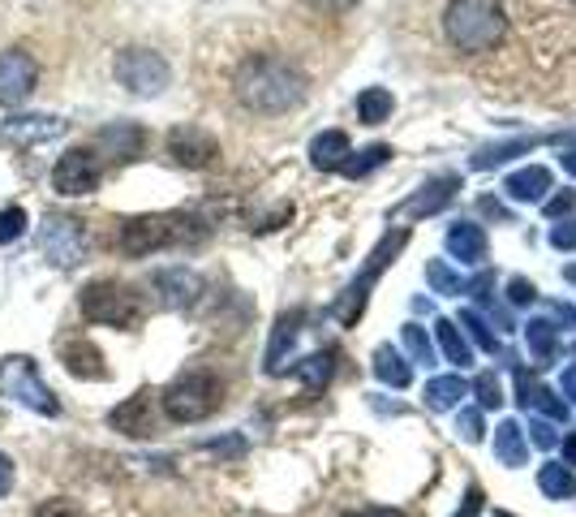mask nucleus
<instances>
[{
    "instance_id": "33",
    "label": "nucleus",
    "mask_w": 576,
    "mask_h": 517,
    "mask_svg": "<svg viewBox=\"0 0 576 517\" xmlns=\"http://www.w3.org/2000/svg\"><path fill=\"white\" fill-rule=\"evenodd\" d=\"M297 375L306 380L310 389H323V384H327V375H332V350H327V354H314V359H306V366H302Z\"/></svg>"
},
{
    "instance_id": "18",
    "label": "nucleus",
    "mask_w": 576,
    "mask_h": 517,
    "mask_svg": "<svg viewBox=\"0 0 576 517\" xmlns=\"http://www.w3.org/2000/svg\"><path fill=\"white\" fill-rule=\"evenodd\" d=\"M61 134H65L61 117H13L0 125V138H9V143H48Z\"/></svg>"
},
{
    "instance_id": "21",
    "label": "nucleus",
    "mask_w": 576,
    "mask_h": 517,
    "mask_svg": "<svg viewBox=\"0 0 576 517\" xmlns=\"http://www.w3.org/2000/svg\"><path fill=\"white\" fill-rule=\"evenodd\" d=\"M348 156H353V152H348V134H345V130H323V134L310 143V159H314V168H323V173L341 168Z\"/></svg>"
},
{
    "instance_id": "17",
    "label": "nucleus",
    "mask_w": 576,
    "mask_h": 517,
    "mask_svg": "<svg viewBox=\"0 0 576 517\" xmlns=\"http://www.w3.org/2000/svg\"><path fill=\"white\" fill-rule=\"evenodd\" d=\"M108 423H113V432H121V436H134V440L155 436L151 393H134V397H125L113 414H108Z\"/></svg>"
},
{
    "instance_id": "35",
    "label": "nucleus",
    "mask_w": 576,
    "mask_h": 517,
    "mask_svg": "<svg viewBox=\"0 0 576 517\" xmlns=\"http://www.w3.org/2000/svg\"><path fill=\"white\" fill-rule=\"evenodd\" d=\"M405 345H409V354H413L418 362H430V354H434L430 337H426L418 323H405Z\"/></svg>"
},
{
    "instance_id": "31",
    "label": "nucleus",
    "mask_w": 576,
    "mask_h": 517,
    "mask_svg": "<svg viewBox=\"0 0 576 517\" xmlns=\"http://www.w3.org/2000/svg\"><path fill=\"white\" fill-rule=\"evenodd\" d=\"M525 337H530V350H534L538 359H551V350H555V328H551L546 319H534V323L525 328Z\"/></svg>"
},
{
    "instance_id": "29",
    "label": "nucleus",
    "mask_w": 576,
    "mask_h": 517,
    "mask_svg": "<svg viewBox=\"0 0 576 517\" xmlns=\"http://www.w3.org/2000/svg\"><path fill=\"white\" fill-rule=\"evenodd\" d=\"M387 156H391V147H384V143H375V147H366L357 159H345L341 164V173L345 177H366L370 168H379V164H387Z\"/></svg>"
},
{
    "instance_id": "39",
    "label": "nucleus",
    "mask_w": 576,
    "mask_h": 517,
    "mask_svg": "<svg viewBox=\"0 0 576 517\" xmlns=\"http://www.w3.org/2000/svg\"><path fill=\"white\" fill-rule=\"evenodd\" d=\"M551 246H555V250H576V225L573 220H564V225H555V229H551Z\"/></svg>"
},
{
    "instance_id": "3",
    "label": "nucleus",
    "mask_w": 576,
    "mask_h": 517,
    "mask_svg": "<svg viewBox=\"0 0 576 517\" xmlns=\"http://www.w3.org/2000/svg\"><path fill=\"white\" fill-rule=\"evenodd\" d=\"M443 35L461 56L486 61V56L503 52V43L512 35L507 31V4L503 0H448Z\"/></svg>"
},
{
    "instance_id": "37",
    "label": "nucleus",
    "mask_w": 576,
    "mask_h": 517,
    "mask_svg": "<svg viewBox=\"0 0 576 517\" xmlns=\"http://www.w3.org/2000/svg\"><path fill=\"white\" fill-rule=\"evenodd\" d=\"M461 323H464V328H469V332H473V341H478L482 350H495V337H491V328L482 323V316H473V311H464Z\"/></svg>"
},
{
    "instance_id": "25",
    "label": "nucleus",
    "mask_w": 576,
    "mask_h": 517,
    "mask_svg": "<svg viewBox=\"0 0 576 517\" xmlns=\"http://www.w3.org/2000/svg\"><path fill=\"white\" fill-rule=\"evenodd\" d=\"M461 397H464L461 375H443V380H430V384H426V401H430V410H452Z\"/></svg>"
},
{
    "instance_id": "19",
    "label": "nucleus",
    "mask_w": 576,
    "mask_h": 517,
    "mask_svg": "<svg viewBox=\"0 0 576 517\" xmlns=\"http://www.w3.org/2000/svg\"><path fill=\"white\" fill-rule=\"evenodd\" d=\"M503 190H507V195H512L516 203H542V199H546V190H551V173H546L542 164L516 168V173L503 182Z\"/></svg>"
},
{
    "instance_id": "2",
    "label": "nucleus",
    "mask_w": 576,
    "mask_h": 517,
    "mask_svg": "<svg viewBox=\"0 0 576 517\" xmlns=\"http://www.w3.org/2000/svg\"><path fill=\"white\" fill-rule=\"evenodd\" d=\"M306 91L310 79L302 74V65L280 52H254L232 74V95L241 100V108H250L259 117L293 113L306 100Z\"/></svg>"
},
{
    "instance_id": "13",
    "label": "nucleus",
    "mask_w": 576,
    "mask_h": 517,
    "mask_svg": "<svg viewBox=\"0 0 576 517\" xmlns=\"http://www.w3.org/2000/svg\"><path fill=\"white\" fill-rule=\"evenodd\" d=\"M168 156L177 159L181 168H207V164H216V156H220V143L202 125H177L168 134Z\"/></svg>"
},
{
    "instance_id": "46",
    "label": "nucleus",
    "mask_w": 576,
    "mask_h": 517,
    "mask_svg": "<svg viewBox=\"0 0 576 517\" xmlns=\"http://www.w3.org/2000/svg\"><path fill=\"white\" fill-rule=\"evenodd\" d=\"M482 211H486V216H495V220H503V216H507V211H503L495 199H482Z\"/></svg>"
},
{
    "instance_id": "7",
    "label": "nucleus",
    "mask_w": 576,
    "mask_h": 517,
    "mask_svg": "<svg viewBox=\"0 0 576 517\" xmlns=\"http://www.w3.org/2000/svg\"><path fill=\"white\" fill-rule=\"evenodd\" d=\"M0 397H13L18 405H27V410H35V414H48V418L61 414L56 393L43 384L35 362L22 359V354H9V359L0 362Z\"/></svg>"
},
{
    "instance_id": "32",
    "label": "nucleus",
    "mask_w": 576,
    "mask_h": 517,
    "mask_svg": "<svg viewBox=\"0 0 576 517\" xmlns=\"http://www.w3.org/2000/svg\"><path fill=\"white\" fill-rule=\"evenodd\" d=\"M495 444H500V457L503 462H512V466L525 457V448H521V427H516V423H503L500 436H495Z\"/></svg>"
},
{
    "instance_id": "16",
    "label": "nucleus",
    "mask_w": 576,
    "mask_h": 517,
    "mask_svg": "<svg viewBox=\"0 0 576 517\" xmlns=\"http://www.w3.org/2000/svg\"><path fill=\"white\" fill-rule=\"evenodd\" d=\"M95 147H104L113 159L129 164V159L143 156V147H147V130L134 125V121H113V125H104V130L95 134Z\"/></svg>"
},
{
    "instance_id": "30",
    "label": "nucleus",
    "mask_w": 576,
    "mask_h": 517,
    "mask_svg": "<svg viewBox=\"0 0 576 517\" xmlns=\"http://www.w3.org/2000/svg\"><path fill=\"white\" fill-rule=\"evenodd\" d=\"M27 234V211L18 207V203H9L4 211H0V246H9V241H18Z\"/></svg>"
},
{
    "instance_id": "1",
    "label": "nucleus",
    "mask_w": 576,
    "mask_h": 517,
    "mask_svg": "<svg viewBox=\"0 0 576 517\" xmlns=\"http://www.w3.org/2000/svg\"><path fill=\"white\" fill-rule=\"evenodd\" d=\"M512 27L507 52L538 70L534 91L546 104H576V0H512Z\"/></svg>"
},
{
    "instance_id": "15",
    "label": "nucleus",
    "mask_w": 576,
    "mask_h": 517,
    "mask_svg": "<svg viewBox=\"0 0 576 517\" xmlns=\"http://www.w3.org/2000/svg\"><path fill=\"white\" fill-rule=\"evenodd\" d=\"M151 289H159V298H164L168 307L186 311V307L198 302V293H202V277L190 272V268H159L151 277Z\"/></svg>"
},
{
    "instance_id": "11",
    "label": "nucleus",
    "mask_w": 576,
    "mask_h": 517,
    "mask_svg": "<svg viewBox=\"0 0 576 517\" xmlns=\"http://www.w3.org/2000/svg\"><path fill=\"white\" fill-rule=\"evenodd\" d=\"M35 86H39V65L31 52H22V48L0 52V108L27 104Z\"/></svg>"
},
{
    "instance_id": "23",
    "label": "nucleus",
    "mask_w": 576,
    "mask_h": 517,
    "mask_svg": "<svg viewBox=\"0 0 576 517\" xmlns=\"http://www.w3.org/2000/svg\"><path fill=\"white\" fill-rule=\"evenodd\" d=\"M297 332H302V311L280 316L275 332H271V345H268V371H280V366H284V350L297 341Z\"/></svg>"
},
{
    "instance_id": "49",
    "label": "nucleus",
    "mask_w": 576,
    "mask_h": 517,
    "mask_svg": "<svg viewBox=\"0 0 576 517\" xmlns=\"http://www.w3.org/2000/svg\"><path fill=\"white\" fill-rule=\"evenodd\" d=\"M559 143H576V130H568V134H559Z\"/></svg>"
},
{
    "instance_id": "47",
    "label": "nucleus",
    "mask_w": 576,
    "mask_h": 517,
    "mask_svg": "<svg viewBox=\"0 0 576 517\" xmlns=\"http://www.w3.org/2000/svg\"><path fill=\"white\" fill-rule=\"evenodd\" d=\"M564 389H568V397L576 401V366L573 371H564Z\"/></svg>"
},
{
    "instance_id": "36",
    "label": "nucleus",
    "mask_w": 576,
    "mask_h": 517,
    "mask_svg": "<svg viewBox=\"0 0 576 517\" xmlns=\"http://www.w3.org/2000/svg\"><path fill=\"white\" fill-rule=\"evenodd\" d=\"M542 487H546L551 496H573V475H568L564 466H546V471H542Z\"/></svg>"
},
{
    "instance_id": "27",
    "label": "nucleus",
    "mask_w": 576,
    "mask_h": 517,
    "mask_svg": "<svg viewBox=\"0 0 576 517\" xmlns=\"http://www.w3.org/2000/svg\"><path fill=\"white\" fill-rule=\"evenodd\" d=\"M534 147V138H512V143H495V147H482L478 156H473V168H495V164H507L512 156H521V152H530Z\"/></svg>"
},
{
    "instance_id": "12",
    "label": "nucleus",
    "mask_w": 576,
    "mask_h": 517,
    "mask_svg": "<svg viewBox=\"0 0 576 517\" xmlns=\"http://www.w3.org/2000/svg\"><path fill=\"white\" fill-rule=\"evenodd\" d=\"M405 246V234H391V238H384V246L370 255V263H366V272L348 285V293L336 302V319H345V323H353V319L362 316V307H366V289L375 285V277L384 272V263H387V255H396Z\"/></svg>"
},
{
    "instance_id": "8",
    "label": "nucleus",
    "mask_w": 576,
    "mask_h": 517,
    "mask_svg": "<svg viewBox=\"0 0 576 517\" xmlns=\"http://www.w3.org/2000/svg\"><path fill=\"white\" fill-rule=\"evenodd\" d=\"M113 74L129 95H143V100L159 95V91L168 86V79H172L168 61H164L159 52H151V48H121Z\"/></svg>"
},
{
    "instance_id": "44",
    "label": "nucleus",
    "mask_w": 576,
    "mask_h": 517,
    "mask_svg": "<svg viewBox=\"0 0 576 517\" xmlns=\"http://www.w3.org/2000/svg\"><path fill=\"white\" fill-rule=\"evenodd\" d=\"M9 487H13V462H9L4 453H0V496H4Z\"/></svg>"
},
{
    "instance_id": "5",
    "label": "nucleus",
    "mask_w": 576,
    "mask_h": 517,
    "mask_svg": "<svg viewBox=\"0 0 576 517\" xmlns=\"http://www.w3.org/2000/svg\"><path fill=\"white\" fill-rule=\"evenodd\" d=\"M77 307H82V316L91 323H108V328H125V332L138 328L143 316H147L143 293L134 285H125V280H91V285H82Z\"/></svg>"
},
{
    "instance_id": "9",
    "label": "nucleus",
    "mask_w": 576,
    "mask_h": 517,
    "mask_svg": "<svg viewBox=\"0 0 576 517\" xmlns=\"http://www.w3.org/2000/svg\"><path fill=\"white\" fill-rule=\"evenodd\" d=\"M39 246L43 255L56 263V268H77L86 259V229L77 216L65 211H48L43 225H39Z\"/></svg>"
},
{
    "instance_id": "51",
    "label": "nucleus",
    "mask_w": 576,
    "mask_h": 517,
    "mask_svg": "<svg viewBox=\"0 0 576 517\" xmlns=\"http://www.w3.org/2000/svg\"><path fill=\"white\" fill-rule=\"evenodd\" d=\"M568 457L576 462V440H568Z\"/></svg>"
},
{
    "instance_id": "6",
    "label": "nucleus",
    "mask_w": 576,
    "mask_h": 517,
    "mask_svg": "<svg viewBox=\"0 0 576 517\" xmlns=\"http://www.w3.org/2000/svg\"><path fill=\"white\" fill-rule=\"evenodd\" d=\"M224 405V384L211 371H190L164 389V414L172 423H202Z\"/></svg>"
},
{
    "instance_id": "43",
    "label": "nucleus",
    "mask_w": 576,
    "mask_h": 517,
    "mask_svg": "<svg viewBox=\"0 0 576 517\" xmlns=\"http://www.w3.org/2000/svg\"><path fill=\"white\" fill-rule=\"evenodd\" d=\"M357 0H310V9H318V13H348Z\"/></svg>"
},
{
    "instance_id": "14",
    "label": "nucleus",
    "mask_w": 576,
    "mask_h": 517,
    "mask_svg": "<svg viewBox=\"0 0 576 517\" xmlns=\"http://www.w3.org/2000/svg\"><path fill=\"white\" fill-rule=\"evenodd\" d=\"M457 177H430L422 190L413 195V199H405L400 207H396V220H413V216H434V211H443L448 203H452V195H457Z\"/></svg>"
},
{
    "instance_id": "40",
    "label": "nucleus",
    "mask_w": 576,
    "mask_h": 517,
    "mask_svg": "<svg viewBox=\"0 0 576 517\" xmlns=\"http://www.w3.org/2000/svg\"><path fill=\"white\" fill-rule=\"evenodd\" d=\"M35 517H86L77 505H70V500H48V505H39Z\"/></svg>"
},
{
    "instance_id": "22",
    "label": "nucleus",
    "mask_w": 576,
    "mask_h": 517,
    "mask_svg": "<svg viewBox=\"0 0 576 517\" xmlns=\"http://www.w3.org/2000/svg\"><path fill=\"white\" fill-rule=\"evenodd\" d=\"M448 250H452L461 263H482V259H486V234H482L478 225H469V220H457V225L448 229Z\"/></svg>"
},
{
    "instance_id": "20",
    "label": "nucleus",
    "mask_w": 576,
    "mask_h": 517,
    "mask_svg": "<svg viewBox=\"0 0 576 517\" xmlns=\"http://www.w3.org/2000/svg\"><path fill=\"white\" fill-rule=\"evenodd\" d=\"M61 359H65V366L74 371L77 380H104L108 375V366H104V354L91 345V341H70L65 350H61Z\"/></svg>"
},
{
    "instance_id": "42",
    "label": "nucleus",
    "mask_w": 576,
    "mask_h": 517,
    "mask_svg": "<svg viewBox=\"0 0 576 517\" xmlns=\"http://www.w3.org/2000/svg\"><path fill=\"white\" fill-rule=\"evenodd\" d=\"M507 293H512V302H521V307L538 298V289H534L530 280H521V277H516V280H512V285H507Z\"/></svg>"
},
{
    "instance_id": "26",
    "label": "nucleus",
    "mask_w": 576,
    "mask_h": 517,
    "mask_svg": "<svg viewBox=\"0 0 576 517\" xmlns=\"http://www.w3.org/2000/svg\"><path fill=\"white\" fill-rule=\"evenodd\" d=\"M375 375H379L384 384H391V389H405L413 371H409V362L400 359L396 350H379V354H375Z\"/></svg>"
},
{
    "instance_id": "45",
    "label": "nucleus",
    "mask_w": 576,
    "mask_h": 517,
    "mask_svg": "<svg viewBox=\"0 0 576 517\" xmlns=\"http://www.w3.org/2000/svg\"><path fill=\"white\" fill-rule=\"evenodd\" d=\"M464 436L469 440L482 436V418H478V414H464Z\"/></svg>"
},
{
    "instance_id": "38",
    "label": "nucleus",
    "mask_w": 576,
    "mask_h": 517,
    "mask_svg": "<svg viewBox=\"0 0 576 517\" xmlns=\"http://www.w3.org/2000/svg\"><path fill=\"white\" fill-rule=\"evenodd\" d=\"M478 397H482V405H486V410H495V405L503 401L500 380H495V375H482V380H478Z\"/></svg>"
},
{
    "instance_id": "10",
    "label": "nucleus",
    "mask_w": 576,
    "mask_h": 517,
    "mask_svg": "<svg viewBox=\"0 0 576 517\" xmlns=\"http://www.w3.org/2000/svg\"><path fill=\"white\" fill-rule=\"evenodd\" d=\"M100 182H104V164H100V156H95L91 147L65 152V156L56 159V168H52V190H56V195H70V199L100 190Z\"/></svg>"
},
{
    "instance_id": "50",
    "label": "nucleus",
    "mask_w": 576,
    "mask_h": 517,
    "mask_svg": "<svg viewBox=\"0 0 576 517\" xmlns=\"http://www.w3.org/2000/svg\"><path fill=\"white\" fill-rule=\"evenodd\" d=\"M353 517H400V514H353Z\"/></svg>"
},
{
    "instance_id": "34",
    "label": "nucleus",
    "mask_w": 576,
    "mask_h": 517,
    "mask_svg": "<svg viewBox=\"0 0 576 517\" xmlns=\"http://www.w3.org/2000/svg\"><path fill=\"white\" fill-rule=\"evenodd\" d=\"M426 280H430L439 293H457V289H461L457 272H452L448 263H439V259H430V263H426Z\"/></svg>"
},
{
    "instance_id": "28",
    "label": "nucleus",
    "mask_w": 576,
    "mask_h": 517,
    "mask_svg": "<svg viewBox=\"0 0 576 517\" xmlns=\"http://www.w3.org/2000/svg\"><path fill=\"white\" fill-rule=\"evenodd\" d=\"M439 345H443V354L452 362H469V341L461 337V328L452 323V319H439Z\"/></svg>"
},
{
    "instance_id": "41",
    "label": "nucleus",
    "mask_w": 576,
    "mask_h": 517,
    "mask_svg": "<svg viewBox=\"0 0 576 517\" xmlns=\"http://www.w3.org/2000/svg\"><path fill=\"white\" fill-rule=\"evenodd\" d=\"M573 207H576V195L573 190H564V195H555V199L546 203V216H551V220H559V216H568Z\"/></svg>"
},
{
    "instance_id": "4",
    "label": "nucleus",
    "mask_w": 576,
    "mask_h": 517,
    "mask_svg": "<svg viewBox=\"0 0 576 517\" xmlns=\"http://www.w3.org/2000/svg\"><path fill=\"white\" fill-rule=\"evenodd\" d=\"M207 238V225L190 211H155V216H134L121 225V255L129 259H147L155 250H172V246H198Z\"/></svg>"
},
{
    "instance_id": "24",
    "label": "nucleus",
    "mask_w": 576,
    "mask_h": 517,
    "mask_svg": "<svg viewBox=\"0 0 576 517\" xmlns=\"http://www.w3.org/2000/svg\"><path fill=\"white\" fill-rule=\"evenodd\" d=\"M391 108H396V100H391L387 86H366V91L357 95V117L366 121V125H384V121L391 117Z\"/></svg>"
},
{
    "instance_id": "48",
    "label": "nucleus",
    "mask_w": 576,
    "mask_h": 517,
    "mask_svg": "<svg viewBox=\"0 0 576 517\" xmlns=\"http://www.w3.org/2000/svg\"><path fill=\"white\" fill-rule=\"evenodd\" d=\"M559 159H564V168H568V173H573V177H576V147H573V152H564V156H559Z\"/></svg>"
}]
</instances>
